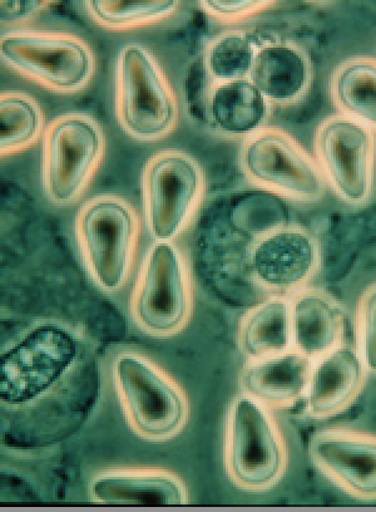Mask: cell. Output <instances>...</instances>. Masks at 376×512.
Segmentation results:
<instances>
[{
  "label": "cell",
  "mask_w": 376,
  "mask_h": 512,
  "mask_svg": "<svg viewBox=\"0 0 376 512\" xmlns=\"http://www.w3.org/2000/svg\"><path fill=\"white\" fill-rule=\"evenodd\" d=\"M237 344L246 361H256L293 349L289 297L272 295L247 310L239 324Z\"/></svg>",
  "instance_id": "cell-20"
},
{
  "label": "cell",
  "mask_w": 376,
  "mask_h": 512,
  "mask_svg": "<svg viewBox=\"0 0 376 512\" xmlns=\"http://www.w3.org/2000/svg\"><path fill=\"white\" fill-rule=\"evenodd\" d=\"M256 52L257 46L246 32L217 34L204 52V68L211 85L249 78Z\"/></svg>",
  "instance_id": "cell-24"
},
{
  "label": "cell",
  "mask_w": 376,
  "mask_h": 512,
  "mask_svg": "<svg viewBox=\"0 0 376 512\" xmlns=\"http://www.w3.org/2000/svg\"><path fill=\"white\" fill-rule=\"evenodd\" d=\"M115 108L122 131L140 142L165 140L180 123L177 92L143 44L126 43L118 52Z\"/></svg>",
  "instance_id": "cell-1"
},
{
  "label": "cell",
  "mask_w": 376,
  "mask_h": 512,
  "mask_svg": "<svg viewBox=\"0 0 376 512\" xmlns=\"http://www.w3.org/2000/svg\"><path fill=\"white\" fill-rule=\"evenodd\" d=\"M112 379L128 426L142 440L170 441L185 430L190 417L186 392L150 358L136 352L118 354Z\"/></svg>",
  "instance_id": "cell-3"
},
{
  "label": "cell",
  "mask_w": 376,
  "mask_h": 512,
  "mask_svg": "<svg viewBox=\"0 0 376 512\" xmlns=\"http://www.w3.org/2000/svg\"><path fill=\"white\" fill-rule=\"evenodd\" d=\"M52 2H39V0H29V2H9L2 0L0 2V18L2 24H19L28 22L29 19L39 16Z\"/></svg>",
  "instance_id": "cell-27"
},
{
  "label": "cell",
  "mask_w": 376,
  "mask_h": 512,
  "mask_svg": "<svg viewBox=\"0 0 376 512\" xmlns=\"http://www.w3.org/2000/svg\"><path fill=\"white\" fill-rule=\"evenodd\" d=\"M330 95L340 113L376 132V59L350 58L331 77Z\"/></svg>",
  "instance_id": "cell-21"
},
{
  "label": "cell",
  "mask_w": 376,
  "mask_h": 512,
  "mask_svg": "<svg viewBox=\"0 0 376 512\" xmlns=\"http://www.w3.org/2000/svg\"><path fill=\"white\" fill-rule=\"evenodd\" d=\"M326 184L351 206L368 203L374 186L376 140L370 128L343 113L325 118L314 137Z\"/></svg>",
  "instance_id": "cell-11"
},
{
  "label": "cell",
  "mask_w": 376,
  "mask_h": 512,
  "mask_svg": "<svg viewBox=\"0 0 376 512\" xmlns=\"http://www.w3.org/2000/svg\"><path fill=\"white\" fill-rule=\"evenodd\" d=\"M207 16L222 23L246 21L274 7L275 0H202L199 2Z\"/></svg>",
  "instance_id": "cell-26"
},
{
  "label": "cell",
  "mask_w": 376,
  "mask_h": 512,
  "mask_svg": "<svg viewBox=\"0 0 376 512\" xmlns=\"http://www.w3.org/2000/svg\"><path fill=\"white\" fill-rule=\"evenodd\" d=\"M289 446L269 408L241 393L227 413L224 462L227 476L240 490L264 492L284 479Z\"/></svg>",
  "instance_id": "cell-4"
},
{
  "label": "cell",
  "mask_w": 376,
  "mask_h": 512,
  "mask_svg": "<svg viewBox=\"0 0 376 512\" xmlns=\"http://www.w3.org/2000/svg\"><path fill=\"white\" fill-rule=\"evenodd\" d=\"M0 58L9 70L58 95L86 90L96 73L92 47L66 32L13 29L0 37Z\"/></svg>",
  "instance_id": "cell-8"
},
{
  "label": "cell",
  "mask_w": 376,
  "mask_h": 512,
  "mask_svg": "<svg viewBox=\"0 0 376 512\" xmlns=\"http://www.w3.org/2000/svg\"><path fill=\"white\" fill-rule=\"evenodd\" d=\"M311 464L344 494L376 501V435L346 427H326L309 438Z\"/></svg>",
  "instance_id": "cell-13"
},
{
  "label": "cell",
  "mask_w": 376,
  "mask_h": 512,
  "mask_svg": "<svg viewBox=\"0 0 376 512\" xmlns=\"http://www.w3.org/2000/svg\"><path fill=\"white\" fill-rule=\"evenodd\" d=\"M271 105L249 78L211 85L206 117L211 128L231 139H247L265 127Z\"/></svg>",
  "instance_id": "cell-19"
},
{
  "label": "cell",
  "mask_w": 376,
  "mask_h": 512,
  "mask_svg": "<svg viewBox=\"0 0 376 512\" xmlns=\"http://www.w3.org/2000/svg\"><path fill=\"white\" fill-rule=\"evenodd\" d=\"M320 265L319 241L303 226H275L262 231L250 245L251 278L272 295L290 297L308 287Z\"/></svg>",
  "instance_id": "cell-12"
},
{
  "label": "cell",
  "mask_w": 376,
  "mask_h": 512,
  "mask_svg": "<svg viewBox=\"0 0 376 512\" xmlns=\"http://www.w3.org/2000/svg\"><path fill=\"white\" fill-rule=\"evenodd\" d=\"M105 132L96 118L67 112L48 123L42 139V186L53 205L69 208L86 194L105 160Z\"/></svg>",
  "instance_id": "cell-6"
},
{
  "label": "cell",
  "mask_w": 376,
  "mask_h": 512,
  "mask_svg": "<svg viewBox=\"0 0 376 512\" xmlns=\"http://www.w3.org/2000/svg\"><path fill=\"white\" fill-rule=\"evenodd\" d=\"M74 230L83 263L97 287L107 293L125 287L141 243L136 209L121 196L98 195L81 206Z\"/></svg>",
  "instance_id": "cell-2"
},
{
  "label": "cell",
  "mask_w": 376,
  "mask_h": 512,
  "mask_svg": "<svg viewBox=\"0 0 376 512\" xmlns=\"http://www.w3.org/2000/svg\"><path fill=\"white\" fill-rule=\"evenodd\" d=\"M368 374L358 349L348 344L315 359L304 398L305 412L316 421L341 415L364 391Z\"/></svg>",
  "instance_id": "cell-14"
},
{
  "label": "cell",
  "mask_w": 376,
  "mask_h": 512,
  "mask_svg": "<svg viewBox=\"0 0 376 512\" xmlns=\"http://www.w3.org/2000/svg\"><path fill=\"white\" fill-rule=\"evenodd\" d=\"M355 341L366 369L376 374V282L360 295L355 314Z\"/></svg>",
  "instance_id": "cell-25"
},
{
  "label": "cell",
  "mask_w": 376,
  "mask_h": 512,
  "mask_svg": "<svg viewBox=\"0 0 376 512\" xmlns=\"http://www.w3.org/2000/svg\"><path fill=\"white\" fill-rule=\"evenodd\" d=\"M46 118L36 98L28 93L6 91L0 95V156L22 154L43 139Z\"/></svg>",
  "instance_id": "cell-22"
},
{
  "label": "cell",
  "mask_w": 376,
  "mask_h": 512,
  "mask_svg": "<svg viewBox=\"0 0 376 512\" xmlns=\"http://www.w3.org/2000/svg\"><path fill=\"white\" fill-rule=\"evenodd\" d=\"M81 344L71 329L47 323L33 328L0 358V402L26 407L42 400L72 372Z\"/></svg>",
  "instance_id": "cell-7"
},
{
  "label": "cell",
  "mask_w": 376,
  "mask_h": 512,
  "mask_svg": "<svg viewBox=\"0 0 376 512\" xmlns=\"http://www.w3.org/2000/svg\"><path fill=\"white\" fill-rule=\"evenodd\" d=\"M289 298L294 351L315 361L343 344L345 313L334 295L306 287Z\"/></svg>",
  "instance_id": "cell-18"
},
{
  "label": "cell",
  "mask_w": 376,
  "mask_h": 512,
  "mask_svg": "<svg viewBox=\"0 0 376 512\" xmlns=\"http://www.w3.org/2000/svg\"><path fill=\"white\" fill-rule=\"evenodd\" d=\"M143 211L155 241H173L185 233L205 199L204 170L181 150L153 154L141 176Z\"/></svg>",
  "instance_id": "cell-9"
},
{
  "label": "cell",
  "mask_w": 376,
  "mask_h": 512,
  "mask_svg": "<svg viewBox=\"0 0 376 512\" xmlns=\"http://www.w3.org/2000/svg\"><path fill=\"white\" fill-rule=\"evenodd\" d=\"M194 305V283L185 255L173 241H155L132 290L133 322L152 338L176 337L190 324Z\"/></svg>",
  "instance_id": "cell-5"
},
{
  "label": "cell",
  "mask_w": 376,
  "mask_h": 512,
  "mask_svg": "<svg viewBox=\"0 0 376 512\" xmlns=\"http://www.w3.org/2000/svg\"><path fill=\"white\" fill-rule=\"evenodd\" d=\"M239 165L252 185L296 203L323 199L326 181L318 162L293 136L262 127L241 146Z\"/></svg>",
  "instance_id": "cell-10"
},
{
  "label": "cell",
  "mask_w": 376,
  "mask_h": 512,
  "mask_svg": "<svg viewBox=\"0 0 376 512\" xmlns=\"http://www.w3.org/2000/svg\"><path fill=\"white\" fill-rule=\"evenodd\" d=\"M89 496L102 505L181 506L190 502L185 482L165 469H113L89 484Z\"/></svg>",
  "instance_id": "cell-15"
},
{
  "label": "cell",
  "mask_w": 376,
  "mask_h": 512,
  "mask_svg": "<svg viewBox=\"0 0 376 512\" xmlns=\"http://www.w3.org/2000/svg\"><path fill=\"white\" fill-rule=\"evenodd\" d=\"M89 18L108 31H131L171 18L181 7L176 0H88Z\"/></svg>",
  "instance_id": "cell-23"
},
{
  "label": "cell",
  "mask_w": 376,
  "mask_h": 512,
  "mask_svg": "<svg viewBox=\"0 0 376 512\" xmlns=\"http://www.w3.org/2000/svg\"><path fill=\"white\" fill-rule=\"evenodd\" d=\"M249 80L271 106L289 107L308 93L313 67L298 44L267 42L257 47Z\"/></svg>",
  "instance_id": "cell-17"
},
{
  "label": "cell",
  "mask_w": 376,
  "mask_h": 512,
  "mask_svg": "<svg viewBox=\"0 0 376 512\" xmlns=\"http://www.w3.org/2000/svg\"><path fill=\"white\" fill-rule=\"evenodd\" d=\"M313 362L294 349L246 361L239 374L240 391L270 411L290 410L305 398Z\"/></svg>",
  "instance_id": "cell-16"
}]
</instances>
